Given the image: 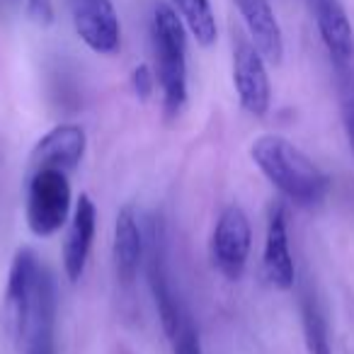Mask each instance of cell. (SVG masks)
I'll list each match as a JSON object with an SVG mask.
<instances>
[{
	"mask_svg": "<svg viewBox=\"0 0 354 354\" xmlns=\"http://www.w3.org/2000/svg\"><path fill=\"white\" fill-rule=\"evenodd\" d=\"M56 284L32 250L12 260L6 286V323L20 354H56Z\"/></svg>",
	"mask_w": 354,
	"mask_h": 354,
	"instance_id": "obj_1",
	"label": "cell"
},
{
	"mask_svg": "<svg viewBox=\"0 0 354 354\" xmlns=\"http://www.w3.org/2000/svg\"><path fill=\"white\" fill-rule=\"evenodd\" d=\"M250 158L272 187L296 207H318L330 194L333 180L328 172L279 133L257 136L250 146Z\"/></svg>",
	"mask_w": 354,
	"mask_h": 354,
	"instance_id": "obj_2",
	"label": "cell"
},
{
	"mask_svg": "<svg viewBox=\"0 0 354 354\" xmlns=\"http://www.w3.org/2000/svg\"><path fill=\"white\" fill-rule=\"evenodd\" d=\"M151 39L156 51V80L162 90V112L175 122L187 104V27L180 12L158 3L151 17Z\"/></svg>",
	"mask_w": 354,
	"mask_h": 354,
	"instance_id": "obj_3",
	"label": "cell"
},
{
	"mask_svg": "<svg viewBox=\"0 0 354 354\" xmlns=\"http://www.w3.org/2000/svg\"><path fill=\"white\" fill-rule=\"evenodd\" d=\"M71 194L68 172L54 170V167H41V170L30 172V183H27V226L37 238H49L64 228L68 221Z\"/></svg>",
	"mask_w": 354,
	"mask_h": 354,
	"instance_id": "obj_4",
	"label": "cell"
},
{
	"mask_svg": "<svg viewBox=\"0 0 354 354\" xmlns=\"http://www.w3.org/2000/svg\"><path fill=\"white\" fill-rule=\"evenodd\" d=\"M146 272H148V286H151L153 301H156V310L160 325L165 330L167 337H175L177 330L183 328L185 315L180 308V301L175 296V286L170 279V267H167V248H165V231H162L160 221H153L148 228L146 238Z\"/></svg>",
	"mask_w": 354,
	"mask_h": 354,
	"instance_id": "obj_5",
	"label": "cell"
},
{
	"mask_svg": "<svg viewBox=\"0 0 354 354\" xmlns=\"http://www.w3.org/2000/svg\"><path fill=\"white\" fill-rule=\"evenodd\" d=\"M252 248L250 218L238 204L221 212L212 233V262L228 281H238L245 274Z\"/></svg>",
	"mask_w": 354,
	"mask_h": 354,
	"instance_id": "obj_6",
	"label": "cell"
},
{
	"mask_svg": "<svg viewBox=\"0 0 354 354\" xmlns=\"http://www.w3.org/2000/svg\"><path fill=\"white\" fill-rule=\"evenodd\" d=\"M73 27L90 51L112 56L122 46V25L112 0H73Z\"/></svg>",
	"mask_w": 354,
	"mask_h": 354,
	"instance_id": "obj_7",
	"label": "cell"
},
{
	"mask_svg": "<svg viewBox=\"0 0 354 354\" xmlns=\"http://www.w3.org/2000/svg\"><path fill=\"white\" fill-rule=\"evenodd\" d=\"M233 85L243 109L252 117H265L272 104V85L267 75V61L248 41L233 51Z\"/></svg>",
	"mask_w": 354,
	"mask_h": 354,
	"instance_id": "obj_8",
	"label": "cell"
},
{
	"mask_svg": "<svg viewBox=\"0 0 354 354\" xmlns=\"http://www.w3.org/2000/svg\"><path fill=\"white\" fill-rule=\"evenodd\" d=\"M88 136L78 124H59L37 141L30 156V172L41 167L73 172L83 162Z\"/></svg>",
	"mask_w": 354,
	"mask_h": 354,
	"instance_id": "obj_9",
	"label": "cell"
},
{
	"mask_svg": "<svg viewBox=\"0 0 354 354\" xmlns=\"http://www.w3.org/2000/svg\"><path fill=\"white\" fill-rule=\"evenodd\" d=\"M262 267L265 277L274 289L289 291L296 281V262L289 245V221L281 204L272 207L267 218V236H265V252H262Z\"/></svg>",
	"mask_w": 354,
	"mask_h": 354,
	"instance_id": "obj_10",
	"label": "cell"
},
{
	"mask_svg": "<svg viewBox=\"0 0 354 354\" xmlns=\"http://www.w3.org/2000/svg\"><path fill=\"white\" fill-rule=\"evenodd\" d=\"M95 231H97V207L88 194H80L71 216L68 236L64 241V272L71 281H78L88 267Z\"/></svg>",
	"mask_w": 354,
	"mask_h": 354,
	"instance_id": "obj_11",
	"label": "cell"
},
{
	"mask_svg": "<svg viewBox=\"0 0 354 354\" xmlns=\"http://www.w3.org/2000/svg\"><path fill=\"white\" fill-rule=\"evenodd\" d=\"M143 255H146V236L138 226V216L133 207H122L114 221V272L122 284H131L138 277V270L143 267Z\"/></svg>",
	"mask_w": 354,
	"mask_h": 354,
	"instance_id": "obj_12",
	"label": "cell"
},
{
	"mask_svg": "<svg viewBox=\"0 0 354 354\" xmlns=\"http://www.w3.org/2000/svg\"><path fill=\"white\" fill-rule=\"evenodd\" d=\"M236 6L250 32L252 46L260 51L267 64L279 66L284 59V35L270 0H236Z\"/></svg>",
	"mask_w": 354,
	"mask_h": 354,
	"instance_id": "obj_13",
	"label": "cell"
},
{
	"mask_svg": "<svg viewBox=\"0 0 354 354\" xmlns=\"http://www.w3.org/2000/svg\"><path fill=\"white\" fill-rule=\"evenodd\" d=\"M315 25L328 54L335 64L344 66L354 59V27L339 0H310Z\"/></svg>",
	"mask_w": 354,
	"mask_h": 354,
	"instance_id": "obj_14",
	"label": "cell"
},
{
	"mask_svg": "<svg viewBox=\"0 0 354 354\" xmlns=\"http://www.w3.org/2000/svg\"><path fill=\"white\" fill-rule=\"evenodd\" d=\"M175 10L180 12L189 35L197 39L199 46H212L218 37L216 15L209 0H172Z\"/></svg>",
	"mask_w": 354,
	"mask_h": 354,
	"instance_id": "obj_15",
	"label": "cell"
},
{
	"mask_svg": "<svg viewBox=\"0 0 354 354\" xmlns=\"http://www.w3.org/2000/svg\"><path fill=\"white\" fill-rule=\"evenodd\" d=\"M301 323H304V342L308 354H333L328 337V323L318 301L306 296L301 304Z\"/></svg>",
	"mask_w": 354,
	"mask_h": 354,
	"instance_id": "obj_16",
	"label": "cell"
},
{
	"mask_svg": "<svg viewBox=\"0 0 354 354\" xmlns=\"http://www.w3.org/2000/svg\"><path fill=\"white\" fill-rule=\"evenodd\" d=\"M172 342H175V354H204L199 333L194 330V325L189 323V320H185L183 328L177 330V335L172 337Z\"/></svg>",
	"mask_w": 354,
	"mask_h": 354,
	"instance_id": "obj_17",
	"label": "cell"
},
{
	"mask_svg": "<svg viewBox=\"0 0 354 354\" xmlns=\"http://www.w3.org/2000/svg\"><path fill=\"white\" fill-rule=\"evenodd\" d=\"M156 73L151 71V66L141 64L136 66V68L131 71V88H133V95H136L141 102H146V100H151L153 90H156Z\"/></svg>",
	"mask_w": 354,
	"mask_h": 354,
	"instance_id": "obj_18",
	"label": "cell"
},
{
	"mask_svg": "<svg viewBox=\"0 0 354 354\" xmlns=\"http://www.w3.org/2000/svg\"><path fill=\"white\" fill-rule=\"evenodd\" d=\"M27 15L35 25L39 27H51L56 20V10H54V0H25Z\"/></svg>",
	"mask_w": 354,
	"mask_h": 354,
	"instance_id": "obj_19",
	"label": "cell"
},
{
	"mask_svg": "<svg viewBox=\"0 0 354 354\" xmlns=\"http://www.w3.org/2000/svg\"><path fill=\"white\" fill-rule=\"evenodd\" d=\"M344 131H347L349 148L354 153V97H349L347 104H344Z\"/></svg>",
	"mask_w": 354,
	"mask_h": 354,
	"instance_id": "obj_20",
	"label": "cell"
}]
</instances>
